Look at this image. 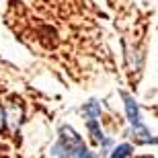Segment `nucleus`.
Masks as SVG:
<instances>
[{
  "label": "nucleus",
  "instance_id": "2",
  "mask_svg": "<svg viewBox=\"0 0 158 158\" xmlns=\"http://www.w3.org/2000/svg\"><path fill=\"white\" fill-rule=\"evenodd\" d=\"M123 101H125V111H127V119L131 123V135L138 144H156V138H154L148 127L142 123V117H140V109L135 105V101L129 97L127 93H121Z\"/></svg>",
  "mask_w": 158,
  "mask_h": 158
},
{
  "label": "nucleus",
  "instance_id": "1",
  "mask_svg": "<svg viewBox=\"0 0 158 158\" xmlns=\"http://www.w3.org/2000/svg\"><path fill=\"white\" fill-rule=\"evenodd\" d=\"M52 154L56 158H97V154L88 152V148L84 146L82 138L70 125H62L60 127V140L52 148Z\"/></svg>",
  "mask_w": 158,
  "mask_h": 158
},
{
  "label": "nucleus",
  "instance_id": "3",
  "mask_svg": "<svg viewBox=\"0 0 158 158\" xmlns=\"http://www.w3.org/2000/svg\"><path fill=\"white\" fill-rule=\"evenodd\" d=\"M82 111H84V115H86L88 119H97L101 115V105L97 103V101H88Z\"/></svg>",
  "mask_w": 158,
  "mask_h": 158
},
{
  "label": "nucleus",
  "instance_id": "6",
  "mask_svg": "<svg viewBox=\"0 0 158 158\" xmlns=\"http://www.w3.org/2000/svg\"><path fill=\"white\" fill-rule=\"evenodd\" d=\"M4 127V111H2V109H0V129Z\"/></svg>",
  "mask_w": 158,
  "mask_h": 158
},
{
  "label": "nucleus",
  "instance_id": "4",
  "mask_svg": "<svg viewBox=\"0 0 158 158\" xmlns=\"http://www.w3.org/2000/svg\"><path fill=\"white\" fill-rule=\"evenodd\" d=\"M88 131L93 134V140L94 142H103V140H105V135H103V131H101L97 119H88Z\"/></svg>",
  "mask_w": 158,
  "mask_h": 158
},
{
  "label": "nucleus",
  "instance_id": "5",
  "mask_svg": "<svg viewBox=\"0 0 158 158\" xmlns=\"http://www.w3.org/2000/svg\"><path fill=\"white\" fill-rule=\"evenodd\" d=\"M131 150H134V148L129 146V144H121V146H117L113 150L109 158H127L129 154H131Z\"/></svg>",
  "mask_w": 158,
  "mask_h": 158
}]
</instances>
